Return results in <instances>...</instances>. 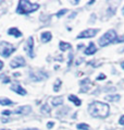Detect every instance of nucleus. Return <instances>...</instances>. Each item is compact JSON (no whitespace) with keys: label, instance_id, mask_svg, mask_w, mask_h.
I'll return each mask as SVG.
<instances>
[{"label":"nucleus","instance_id":"1","mask_svg":"<svg viewBox=\"0 0 124 130\" xmlns=\"http://www.w3.org/2000/svg\"><path fill=\"white\" fill-rule=\"evenodd\" d=\"M109 109H110V107H109L108 104L101 102H94L88 107L89 114L93 117L98 118H106L109 115Z\"/></svg>","mask_w":124,"mask_h":130},{"label":"nucleus","instance_id":"2","mask_svg":"<svg viewBox=\"0 0 124 130\" xmlns=\"http://www.w3.org/2000/svg\"><path fill=\"white\" fill-rule=\"evenodd\" d=\"M38 8L39 5H37V3H32L27 0H20L16 8V12L19 14H28L38 10Z\"/></svg>","mask_w":124,"mask_h":130},{"label":"nucleus","instance_id":"3","mask_svg":"<svg viewBox=\"0 0 124 130\" xmlns=\"http://www.w3.org/2000/svg\"><path fill=\"white\" fill-rule=\"evenodd\" d=\"M116 38H118V35H116L115 31L110 30L101 36L99 38V41H98V43H99V46L105 47V46H108L109 44H111V43H115Z\"/></svg>","mask_w":124,"mask_h":130},{"label":"nucleus","instance_id":"4","mask_svg":"<svg viewBox=\"0 0 124 130\" xmlns=\"http://www.w3.org/2000/svg\"><path fill=\"white\" fill-rule=\"evenodd\" d=\"M14 50H15L14 46L9 44V43L2 42L1 44H0V55H1L2 57H5V58H8Z\"/></svg>","mask_w":124,"mask_h":130},{"label":"nucleus","instance_id":"5","mask_svg":"<svg viewBox=\"0 0 124 130\" xmlns=\"http://www.w3.org/2000/svg\"><path fill=\"white\" fill-rule=\"evenodd\" d=\"M97 33H98L97 28H89V30H85V31L81 32V33L77 35V38H90V37L96 36Z\"/></svg>","mask_w":124,"mask_h":130},{"label":"nucleus","instance_id":"6","mask_svg":"<svg viewBox=\"0 0 124 130\" xmlns=\"http://www.w3.org/2000/svg\"><path fill=\"white\" fill-rule=\"evenodd\" d=\"M24 50L27 53V55L31 58H34V53H33V50H34V41H33V37H30L27 39L26 44L24 46Z\"/></svg>","mask_w":124,"mask_h":130},{"label":"nucleus","instance_id":"7","mask_svg":"<svg viewBox=\"0 0 124 130\" xmlns=\"http://www.w3.org/2000/svg\"><path fill=\"white\" fill-rule=\"evenodd\" d=\"M10 66H11V68H21V67H24L25 66V60H24V58L23 57H21V56H19V57H16V58H14L12 61L10 62Z\"/></svg>","mask_w":124,"mask_h":130},{"label":"nucleus","instance_id":"8","mask_svg":"<svg viewBox=\"0 0 124 130\" xmlns=\"http://www.w3.org/2000/svg\"><path fill=\"white\" fill-rule=\"evenodd\" d=\"M11 90L14 91L15 93H17V94H20V95H25V94H26V91H25V90L22 88L20 84H17V83L11 85Z\"/></svg>","mask_w":124,"mask_h":130},{"label":"nucleus","instance_id":"9","mask_svg":"<svg viewBox=\"0 0 124 130\" xmlns=\"http://www.w3.org/2000/svg\"><path fill=\"white\" fill-rule=\"evenodd\" d=\"M31 110H32V107H31V106H21V107H19V108H16V109L14 110V111H12V113L24 115V114H28Z\"/></svg>","mask_w":124,"mask_h":130},{"label":"nucleus","instance_id":"10","mask_svg":"<svg viewBox=\"0 0 124 130\" xmlns=\"http://www.w3.org/2000/svg\"><path fill=\"white\" fill-rule=\"evenodd\" d=\"M96 52H97V48H96V46H95L94 43H89L88 47L85 49V54H86V55H94Z\"/></svg>","mask_w":124,"mask_h":130},{"label":"nucleus","instance_id":"11","mask_svg":"<svg viewBox=\"0 0 124 130\" xmlns=\"http://www.w3.org/2000/svg\"><path fill=\"white\" fill-rule=\"evenodd\" d=\"M40 38H42L43 43H48L49 41H51L52 35H51L50 32H44V33L42 34V36H40Z\"/></svg>","mask_w":124,"mask_h":130},{"label":"nucleus","instance_id":"12","mask_svg":"<svg viewBox=\"0 0 124 130\" xmlns=\"http://www.w3.org/2000/svg\"><path fill=\"white\" fill-rule=\"evenodd\" d=\"M8 34L12 35V36H15V37H21V36H22V33L19 30H17L16 27H11L10 30L8 31Z\"/></svg>","mask_w":124,"mask_h":130},{"label":"nucleus","instance_id":"13","mask_svg":"<svg viewBox=\"0 0 124 130\" xmlns=\"http://www.w3.org/2000/svg\"><path fill=\"white\" fill-rule=\"evenodd\" d=\"M69 101H71V102H73L76 106H81V104H82L81 100H79L78 97H76L75 95H70V96H69Z\"/></svg>","mask_w":124,"mask_h":130},{"label":"nucleus","instance_id":"14","mask_svg":"<svg viewBox=\"0 0 124 130\" xmlns=\"http://www.w3.org/2000/svg\"><path fill=\"white\" fill-rule=\"evenodd\" d=\"M59 47L62 52H64V50H68V49H71V44H69V43H65V42H60L59 44Z\"/></svg>","mask_w":124,"mask_h":130},{"label":"nucleus","instance_id":"15","mask_svg":"<svg viewBox=\"0 0 124 130\" xmlns=\"http://www.w3.org/2000/svg\"><path fill=\"white\" fill-rule=\"evenodd\" d=\"M62 102H63V99L62 97H54V99H52V105L53 106H58V105H61Z\"/></svg>","mask_w":124,"mask_h":130},{"label":"nucleus","instance_id":"16","mask_svg":"<svg viewBox=\"0 0 124 130\" xmlns=\"http://www.w3.org/2000/svg\"><path fill=\"white\" fill-rule=\"evenodd\" d=\"M13 102L9 99H1L0 100V105H12Z\"/></svg>","mask_w":124,"mask_h":130},{"label":"nucleus","instance_id":"17","mask_svg":"<svg viewBox=\"0 0 124 130\" xmlns=\"http://www.w3.org/2000/svg\"><path fill=\"white\" fill-rule=\"evenodd\" d=\"M61 86V80H59V79H58V80L56 81V83H54V85H53V90L56 92H58L59 91V88Z\"/></svg>","mask_w":124,"mask_h":130},{"label":"nucleus","instance_id":"18","mask_svg":"<svg viewBox=\"0 0 124 130\" xmlns=\"http://www.w3.org/2000/svg\"><path fill=\"white\" fill-rule=\"evenodd\" d=\"M77 129H81V130H89V126L86 125V124H78L77 125Z\"/></svg>","mask_w":124,"mask_h":130},{"label":"nucleus","instance_id":"19","mask_svg":"<svg viewBox=\"0 0 124 130\" xmlns=\"http://www.w3.org/2000/svg\"><path fill=\"white\" fill-rule=\"evenodd\" d=\"M108 101H118L120 100V95H112V96H107L106 97Z\"/></svg>","mask_w":124,"mask_h":130},{"label":"nucleus","instance_id":"20","mask_svg":"<svg viewBox=\"0 0 124 130\" xmlns=\"http://www.w3.org/2000/svg\"><path fill=\"white\" fill-rule=\"evenodd\" d=\"M50 111V109H49V107L47 106V105H45V106H43L42 107V113H45V114H48Z\"/></svg>","mask_w":124,"mask_h":130},{"label":"nucleus","instance_id":"21","mask_svg":"<svg viewBox=\"0 0 124 130\" xmlns=\"http://www.w3.org/2000/svg\"><path fill=\"white\" fill-rule=\"evenodd\" d=\"M67 12H68V10L67 9H63V10H61V11H59V12L57 13V17H62L64 13H67Z\"/></svg>","mask_w":124,"mask_h":130},{"label":"nucleus","instance_id":"22","mask_svg":"<svg viewBox=\"0 0 124 130\" xmlns=\"http://www.w3.org/2000/svg\"><path fill=\"white\" fill-rule=\"evenodd\" d=\"M119 122H120V125L124 126V115H123V116H121V118L119 119Z\"/></svg>","mask_w":124,"mask_h":130},{"label":"nucleus","instance_id":"23","mask_svg":"<svg viewBox=\"0 0 124 130\" xmlns=\"http://www.w3.org/2000/svg\"><path fill=\"white\" fill-rule=\"evenodd\" d=\"M104 79H106V75H105L104 73H101V74L99 75V77L97 78V80H104Z\"/></svg>","mask_w":124,"mask_h":130},{"label":"nucleus","instance_id":"24","mask_svg":"<svg viewBox=\"0 0 124 130\" xmlns=\"http://www.w3.org/2000/svg\"><path fill=\"white\" fill-rule=\"evenodd\" d=\"M2 114L3 115H11V114H12V111H10V110H3Z\"/></svg>","mask_w":124,"mask_h":130},{"label":"nucleus","instance_id":"25","mask_svg":"<svg viewBox=\"0 0 124 130\" xmlns=\"http://www.w3.org/2000/svg\"><path fill=\"white\" fill-rule=\"evenodd\" d=\"M53 122H48V124H47V127L48 128H51V127H53Z\"/></svg>","mask_w":124,"mask_h":130},{"label":"nucleus","instance_id":"26","mask_svg":"<svg viewBox=\"0 0 124 130\" xmlns=\"http://www.w3.org/2000/svg\"><path fill=\"white\" fill-rule=\"evenodd\" d=\"M20 130H38L36 128H30V129H20Z\"/></svg>","mask_w":124,"mask_h":130},{"label":"nucleus","instance_id":"27","mask_svg":"<svg viewBox=\"0 0 124 130\" xmlns=\"http://www.w3.org/2000/svg\"><path fill=\"white\" fill-rule=\"evenodd\" d=\"M2 67H3V62H2V61H0V70L2 69Z\"/></svg>","mask_w":124,"mask_h":130},{"label":"nucleus","instance_id":"28","mask_svg":"<svg viewBox=\"0 0 124 130\" xmlns=\"http://www.w3.org/2000/svg\"><path fill=\"white\" fill-rule=\"evenodd\" d=\"M121 66H122V68H123V70H124V61H122V62H121Z\"/></svg>","mask_w":124,"mask_h":130},{"label":"nucleus","instance_id":"29","mask_svg":"<svg viewBox=\"0 0 124 130\" xmlns=\"http://www.w3.org/2000/svg\"><path fill=\"white\" fill-rule=\"evenodd\" d=\"M122 13H123V15H124V7H123V9H122Z\"/></svg>","mask_w":124,"mask_h":130},{"label":"nucleus","instance_id":"30","mask_svg":"<svg viewBox=\"0 0 124 130\" xmlns=\"http://www.w3.org/2000/svg\"><path fill=\"white\" fill-rule=\"evenodd\" d=\"M0 130H10V129H0Z\"/></svg>","mask_w":124,"mask_h":130}]
</instances>
